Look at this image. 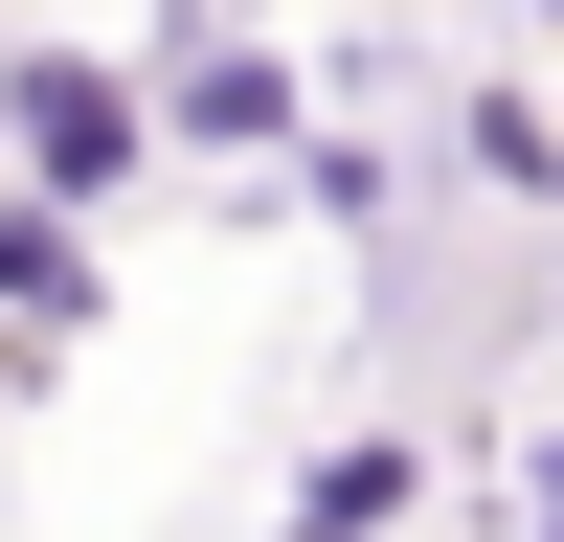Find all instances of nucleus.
I'll use <instances>...</instances> for the list:
<instances>
[{
    "label": "nucleus",
    "instance_id": "obj_5",
    "mask_svg": "<svg viewBox=\"0 0 564 542\" xmlns=\"http://www.w3.org/2000/svg\"><path fill=\"white\" fill-rule=\"evenodd\" d=\"M520 520H542V542H564V452H542V497H520Z\"/></svg>",
    "mask_w": 564,
    "mask_h": 542
},
{
    "label": "nucleus",
    "instance_id": "obj_4",
    "mask_svg": "<svg viewBox=\"0 0 564 542\" xmlns=\"http://www.w3.org/2000/svg\"><path fill=\"white\" fill-rule=\"evenodd\" d=\"M406 475H430L406 430H339V452L294 475V520H271V542H384V520H406Z\"/></svg>",
    "mask_w": 564,
    "mask_h": 542
},
{
    "label": "nucleus",
    "instance_id": "obj_1",
    "mask_svg": "<svg viewBox=\"0 0 564 542\" xmlns=\"http://www.w3.org/2000/svg\"><path fill=\"white\" fill-rule=\"evenodd\" d=\"M0 159H23V204H113L135 159H159V113H135V45H0Z\"/></svg>",
    "mask_w": 564,
    "mask_h": 542
},
{
    "label": "nucleus",
    "instance_id": "obj_3",
    "mask_svg": "<svg viewBox=\"0 0 564 542\" xmlns=\"http://www.w3.org/2000/svg\"><path fill=\"white\" fill-rule=\"evenodd\" d=\"M90 294H113V271H90V226L0 181V361H45V339H90Z\"/></svg>",
    "mask_w": 564,
    "mask_h": 542
},
{
    "label": "nucleus",
    "instance_id": "obj_2",
    "mask_svg": "<svg viewBox=\"0 0 564 542\" xmlns=\"http://www.w3.org/2000/svg\"><path fill=\"white\" fill-rule=\"evenodd\" d=\"M135 113H159L181 159H294V45H249V23H159V45H135Z\"/></svg>",
    "mask_w": 564,
    "mask_h": 542
}]
</instances>
